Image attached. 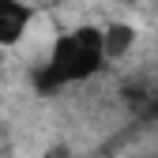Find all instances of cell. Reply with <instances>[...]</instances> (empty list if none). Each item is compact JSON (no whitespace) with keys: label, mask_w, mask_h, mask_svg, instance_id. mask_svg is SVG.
Listing matches in <instances>:
<instances>
[{"label":"cell","mask_w":158,"mask_h":158,"mask_svg":"<svg viewBox=\"0 0 158 158\" xmlns=\"http://www.w3.org/2000/svg\"><path fill=\"white\" fill-rule=\"evenodd\" d=\"M106 68H109V60H106V45H102V27L79 23L53 38L45 64L34 72V87L42 94H56V90L90 83Z\"/></svg>","instance_id":"1"},{"label":"cell","mask_w":158,"mask_h":158,"mask_svg":"<svg viewBox=\"0 0 158 158\" xmlns=\"http://www.w3.org/2000/svg\"><path fill=\"white\" fill-rule=\"evenodd\" d=\"M34 4L30 0H0V49H15L34 27Z\"/></svg>","instance_id":"2"},{"label":"cell","mask_w":158,"mask_h":158,"mask_svg":"<svg viewBox=\"0 0 158 158\" xmlns=\"http://www.w3.org/2000/svg\"><path fill=\"white\" fill-rule=\"evenodd\" d=\"M135 27L132 23H109V27H102V45H106V60L113 64V60H121V56H128L132 49H135Z\"/></svg>","instance_id":"3"},{"label":"cell","mask_w":158,"mask_h":158,"mask_svg":"<svg viewBox=\"0 0 158 158\" xmlns=\"http://www.w3.org/2000/svg\"><path fill=\"white\" fill-rule=\"evenodd\" d=\"M154 158H158V154H154Z\"/></svg>","instance_id":"4"}]
</instances>
